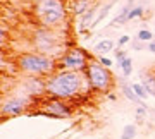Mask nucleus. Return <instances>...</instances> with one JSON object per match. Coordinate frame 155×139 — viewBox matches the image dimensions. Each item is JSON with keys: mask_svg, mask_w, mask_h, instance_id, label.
<instances>
[{"mask_svg": "<svg viewBox=\"0 0 155 139\" xmlns=\"http://www.w3.org/2000/svg\"><path fill=\"white\" fill-rule=\"evenodd\" d=\"M86 88L88 83L84 74L72 72V71H55L47 77V96H54L61 100L72 101L74 98L83 95Z\"/></svg>", "mask_w": 155, "mask_h": 139, "instance_id": "f257e3e1", "label": "nucleus"}, {"mask_svg": "<svg viewBox=\"0 0 155 139\" xmlns=\"http://www.w3.org/2000/svg\"><path fill=\"white\" fill-rule=\"evenodd\" d=\"M33 16L38 26L62 29L67 24L69 5L66 0H35Z\"/></svg>", "mask_w": 155, "mask_h": 139, "instance_id": "f03ea898", "label": "nucleus"}, {"mask_svg": "<svg viewBox=\"0 0 155 139\" xmlns=\"http://www.w3.org/2000/svg\"><path fill=\"white\" fill-rule=\"evenodd\" d=\"M57 60L55 57L41 53V52H22L17 55L16 65L22 74L26 76H40V77H48L50 74L57 71Z\"/></svg>", "mask_w": 155, "mask_h": 139, "instance_id": "7ed1b4c3", "label": "nucleus"}, {"mask_svg": "<svg viewBox=\"0 0 155 139\" xmlns=\"http://www.w3.org/2000/svg\"><path fill=\"white\" fill-rule=\"evenodd\" d=\"M62 29H54V28H45V26H36L31 33V48L35 52H41L47 55H52L59 58V57L66 52L62 46L64 39L61 36Z\"/></svg>", "mask_w": 155, "mask_h": 139, "instance_id": "20e7f679", "label": "nucleus"}, {"mask_svg": "<svg viewBox=\"0 0 155 139\" xmlns=\"http://www.w3.org/2000/svg\"><path fill=\"white\" fill-rule=\"evenodd\" d=\"M84 77H86L88 88L93 93H109L114 88V84H116L112 71L109 67L102 65L97 58H93L90 62L88 69L84 71Z\"/></svg>", "mask_w": 155, "mask_h": 139, "instance_id": "39448f33", "label": "nucleus"}, {"mask_svg": "<svg viewBox=\"0 0 155 139\" xmlns=\"http://www.w3.org/2000/svg\"><path fill=\"white\" fill-rule=\"evenodd\" d=\"M91 60H93V57L86 48L67 46L66 52L57 60V71H72V72L84 74Z\"/></svg>", "mask_w": 155, "mask_h": 139, "instance_id": "423d86ee", "label": "nucleus"}, {"mask_svg": "<svg viewBox=\"0 0 155 139\" xmlns=\"http://www.w3.org/2000/svg\"><path fill=\"white\" fill-rule=\"evenodd\" d=\"M41 108H43V115L52 118H66L71 117L74 108L67 100H61V98H54V96H45L41 101Z\"/></svg>", "mask_w": 155, "mask_h": 139, "instance_id": "0eeeda50", "label": "nucleus"}, {"mask_svg": "<svg viewBox=\"0 0 155 139\" xmlns=\"http://www.w3.org/2000/svg\"><path fill=\"white\" fill-rule=\"evenodd\" d=\"M31 98L26 95H12L7 96L2 101V120H7L9 117H17L26 112V108H29L31 105Z\"/></svg>", "mask_w": 155, "mask_h": 139, "instance_id": "6e6552de", "label": "nucleus"}, {"mask_svg": "<svg viewBox=\"0 0 155 139\" xmlns=\"http://www.w3.org/2000/svg\"><path fill=\"white\" fill-rule=\"evenodd\" d=\"M22 95L29 96L31 100H40L41 96H47V77L40 76H26V79L21 83Z\"/></svg>", "mask_w": 155, "mask_h": 139, "instance_id": "1a4fd4ad", "label": "nucleus"}, {"mask_svg": "<svg viewBox=\"0 0 155 139\" xmlns=\"http://www.w3.org/2000/svg\"><path fill=\"white\" fill-rule=\"evenodd\" d=\"M95 5V0H71L69 2V12L74 17H83L86 12Z\"/></svg>", "mask_w": 155, "mask_h": 139, "instance_id": "9d476101", "label": "nucleus"}, {"mask_svg": "<svg viewBox=\"0 0 155 139\" xmlns=\"http://www.w3.org/2000/svg\"><path fill=\"white\" fill-rule=\"evenodd\" d=\"M116 48H117V41H114L110 38H105V39H100L98 43H95L93 52L97 55H107L110 52H116Z\"/></svg>", "mask_w": 155, "mask_h": 139, "instance_id": "9b49d317", "label": "nucleus"}, {"mask_svg": "<svg viewBox=\"0 0 155 139\" xmlns=\"http://www.w3.org/2000/svg\"><path fill=\"white\" fill-rule=\"evenodd\" d=\"M97 11H98V5L95 4V5L91 7V9H90L83 17H79V26H78V29L91 28V26H93V22H95V14H97Z\"/></svg>", "mask_w": 155, "mask_h": 139, "instance_id": "f8f14e48", "label": "nucleus"}, {"mask_svg": "<svg viewBox=\"0 0 155 139\" xmlns=\"http://www.w3.org/2000/svg\"><path fill=\"white\" fill-rule=\"evenodd\" d=\"M133 0H127V4L124 7H122V11L119 12V16H116L114 19H112V26H121V24H124V22H129L127 21V16H129V12H131V9H133Z\"/></svg>", "mask_w": 155, "mask_h": 139, "instance_id": "ddd939ff", "label": "nucleus"}, {"mask_svg": "<svg viewBox=\"0 0 155 139\" xmlns=\"http://www.w3.org/2000/svg\"><path fill=\"white\" fill-rule=\"evenodd\" d=\"M121 89H122V93H124V96H126L131 103H134L136 106H145V101L141 100V98H138V96H136V93H134L133 88H131V84H122Z\"/></svg>", "mask_w": 155, "mask_h": 139, "instance_id": "4468645a", "label": "nucleus"}, {"mask_svg": "<svg viewBox=\"0 0 155 139\" xmlns=\"http://www.w3.org/2000/svg\"><path fill=\"white\" fill-rule=\"evenodd\" d=\"M141 83H143L145 89L148 91V95L155 96V76H152V74H145Z\"/></svg>", "mask_w": 155, "mask_h": 139, "instance_id": "2eb2a0df", "label": "nucleus"}, {"mask_svg": "<svg viewBox=\"0 0 155 139\" xmlns=\"http://www.w3.org/2000/svg\"><path fill=\"white\" fill-rule=\"evenodd\" d=\"M112 7H114V2H109V4H105V5H104L102 9H100V11H98V17L95 19V22H93V26H91V28H95V26H98L100 22H102L104 19H105V17H107V14L110 12V9H112Z\"/></svg>", "mask_w": 155, "mask_h": 139, "instance_id": "dca6fc26", "label": "nucleus"}, {"mask_svg": "<svg viewBox=\"0 0 155 139\" xmlns=\"http://www.w3.org/2000/svg\"><path fill=\"white\" fill-rule=\"evenodd\" d=\"M136 134H138L136 125H134V124H127V125H124V129H122L121 139H134L136 137Z\"/></svg>", "mask_w": 155, "mask_h": 139, "instance_id": "f3484780", "label": "nucleus"}, {"mask_svg": "<svg viewBox=\"0 0 155 139\" xmlns=\"http://www.w3.org/2000/svg\"><path fill=\"white\" fill-rule=\"evenodd\" d=\"M131 88H133V91L136 93V96L138 98H141V100H147L148 98V91L145 89V86H143V83H131Z\"/></svg>", "mask_w": 155, "mask_h": 139, "instance_id": "a211bd4d", "label": "nucleus"}, {"mask_svg": "<svg viewBox=\"0 0 155 139\" xmlns=\"http://www.w3.org/2000/svg\"><path fill=\"white\" fill-rule=\"evenodd\" d=\"M119 67H121V74H122V76H124V77H129L131 72H133V58H131V57H127V58L122 62Z\"/></svg>", "mask_w": 155, "mask_h": 139, "instance_id": "6ab92c4d", "label": "nucleus"}, {"mask_svg": "<svg viewBox=\"0 0 155 139\" xmlns=\"http://www.w3.org/2000/svg\"><path fill=\"white\" fill-rule=\"evenodd\" d=\"M136 39L143 41V43H150V41L153 39V33H152L150 29H140L138 34H136Z\"/></svg>", "mask_w": 155, "mask_h": 139, "instance_id": "aec40b11", "label": "nucleus"}, {"mask_svg": "<svg viewBox=\"0 0 155 139\" xmlns=\"http://www.w3.org/2000/svg\"><path fill=\"white\" fill-rule=\"evenodd\" d=\"M143 5H138V7H133L131 9V12H129V16H127V21H134V19H140V17L143 16Z\"/></svg>", "mask_w": 155, "mask_h": 139, "instance_id": "412c9836", "label": "nucleus"}, {"mask_svg": "<svg viewBox=\"0 0 155 139\" xmlns=\"http://www.w3.org/2000/svg\"><path fill=\"white\" fill-rule=\"evenodd\" d=\"M114 53H116V60H117V64H119V65H121L122 62L127 58V55H126V52H124V48H116V52H114Z\"/></svg>", "mask_w": 155, "mask_h": 139, "instance_id": "4be33fe9", "label": "nucleus"}, {"mask_svg": "<svg viewBox=\"0 0 155 139\" xmlns=\"http://www.w3.org/2000/svg\"><path fill=\"white\" fill-rule=\"evenodd\" d=\"M97 60H98L102 65L109 67V69H112V65H114V60H112V58H109V57H105V55H98V57H97Z\"/></svg>", "mask_w": 155, "mask_h": 139, "instance_id": "5701e85b", "label": "nucleus"}, {"mask_svg": "<svg viewBox=\"0 0 155 139\" xmlns=\"http://www.w3.org/2000/svg\"><path fill=\"white\" fill-rule=\"evenodd\" d=\"M129 39H131V38H129L127 34H122L121 38L117 39V48H124V45L129 43Z\"/></svg>", "mask_w": 155, "mask_h": 139, "instance_id": "b1692460", "label": "nucleus"}, {"mask_svg": "<svg viewBox=\"0 0 155 139\" xmlns=\"http://www.w3.org/2000/svg\"><path fill=\"white\" fill-rule=\"evenodd\" d=\"M143 48H145V43H143V41L136 39V43H133V50H143Z\"/></svg>", "mask_w": 155, "mask_h": 139, "instance_id": "393cba45", "label": "nucleus"}, {"mask_svg": "<svg viewBox=\"0 0 155 139\" xmlns=\"http://www.w3.org/2000/svg\"><path fill=\"white\" fill-rule=\"evenodd\" d=\"M147 48H148V50L152 52V53H155V39H152V41H150V43L147 45Z\"/></svg>", "mask_w": 155, "mask_h": 139, "instance_id": "a878e982", "label": "nucleus"}]
</instances>
